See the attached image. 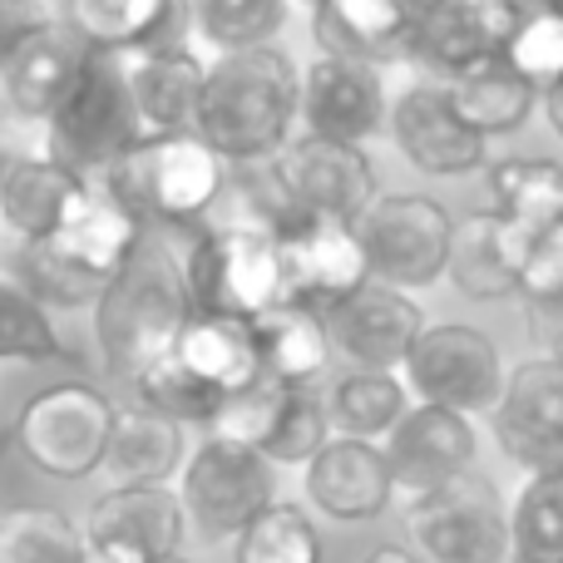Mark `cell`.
Here are the masks:
<instances>
[{"instance_id":"6da1fadb","label":"cell","mask_w":563,"mask_h":563,"mask_svg":"<svg viewBox=\"0 0 563 563\" xmlns=\"http://www.w3.org/2000/svg\"><path fill=\"white\" fill-rule=\"evenodd\" d=\"M228 184L238 194V213L273 233L307 223L356 228V218L376 203V168L366 148L317 134H297L273 158L228 168Z\"/></svg>"},{"instance_id":"7a4b0ae2","label":"cell","mask_w":563,"mask_h":563,"mask_svg":"<svg viewBox=\"0 0 563 563\" xmlns=\"http://www.w3.org/2000/svg\"><path fill=\"white\" fill-rule=\"evenodd\" d=\"M301 124V69L287 49L257 45L213 55L203 75L194 134L228 168L273 158L297 139Z\"/></svg>"},{"instance_id":"3957f363","label":"cell","mask_w":563,"mask_h":563,"mask_svg":"<svg viewBox=\"0 0 563 563\" xmlns=\"http://www.w3.org/2000/svg\"><path fill=\"white\" fill-rule=\"evenodd\" d=\"M188 317H194V301H188L184 263H178V233L144 228L129 263L109 277L95 301V341L104 351L109 376L134 386L139 371L174 351Z\"/></svg>"},{"instance_id":"277c9868","label":"cell","mask_w":563,"mask_h":563,"mask_svg":"<svg viewBox=\"0 0 563 563\" xmlns=\"http://www.w3.org/2000/svg\"><path fill=\"white\" fill-rule=\"evenodd\" d=\"M99 188L139 228L188 233V228L208 223L218 198L228 194V164L194 129L188 134H139L99 174Z\"/></svg>"},{"instance_id":"5b68a950","label":"cell","mask_w":563,"mask_h":563,"mask_svg":"<svg viewBox=\"0 0 563 563\" xmlns=\"http://www.w3.org/2000/svg\"><path fill=\"white\" fill-rule=\"evenodd\" d=\"M144 228L104 194L89 188L79 208L55 228V233L20 243V282L35 291L45 307H95L109 277L129 263Z\"/></svg>"},{"instance_id":"8992f818","label":"cell","mask_w":563,"mask_h":563,"mask_svg":"<svg viewBox=\"0 0 563 563\" xmlns=\"http://www.w3.org/2000/svg\"><path fill=\"white\" fill-rule=\"evenodd\" d=\"M178 263L194 311L253 321L282 301V233L243 213L178 233Z\"/></svg>"},{"instance_id":"52a82bcc","label":"cell","mask_w":563,"mask_h":563,"mask_svg":"<svg viewBox=\"0 0 563 563\" xmlns=\"http://www.w3.org/2000/svg\"><path fill=\"white\" fill-rule=\"evenodd\" d=\"M139 134L144 129H139L134 99H129L124 55L89 49L75 85L65 89L55 114L45 119V154L89 178V174H104Z\"/></svg>"},{"instance_id":"ba28073f","label":"cell","mask_w":563,"mask_h":563,"mask_svg":"<svg viewBox=\"0 0 563 563\" xmlns=\"http://www.w3.org/2000/svg\"><path fill=\"white\" fill-rule=\"evenodd\" d=\"M277 499V465L263 450L203 435L178 470V505L198 539H238Z\"/></svg>"},{"instance_id":"9c48e42d","label":"cell","mask_w":563,"mask_h":563,"mask_svg":"<svg viewBox=\"0 0 563 563\" xmlns=\"http://www.w3.org/2000/svg\"><path fill=\"white\" fill-rule=\"evenodd\" d=\"M119 406L89 380H59L20 406L15 445L40 475L49 479H89L104 465V445Z\"/></svg>"},{"instance_id":"30bf717a","label":"cell","mask_w":563,"mask_h":563,"mask_svg":"<svg viewBox=\"0 0 563 563\" xmlns=\"http://www.w3.org/2000/svg\"><path fill=\"white\" fill-rule=\"evenodd\" d=\"M356 238L366 247L371 282L420 291L445 277L455 218L440 198L426 194H376V203L356 218Z\"/></svg>"},{"instance_id":"8fae6325","label":"cell","mask_w":563,"mask_h":563,"mask_svg":"<svg viewBox=\"0 0 563 563\" xmlns=\"http://www.w3.org/2000/svg\"><path fill=\"white\" fill-rule=\"evenodd\" d=\"M406 519L426 563H509V505L479 470L410 499Z\"/></svg>"},{"instance_id":"7c38bea8","label":"cell","mask_w":563,"mask_h":563,"mask_svg":"<svg viewBox=\"0 0 563 563\" xmlns=\"http://www.w3.org/2000/svg\"><path fill=\"white\" fill-rule=\"evenodd\" d=\"M505 356H499L495 336L470 321H435V327L420 331V341L410 346L400 380H406L410 400H426V406H450L479 416V410H495L499 390H505Z\"/></svg>"},{"instance_id":"4fadbf2b","label":"cell","mask_w":563,"mask_h":563,"mask_svg":"<svg viewBox=\"0 0 563 563\" xmlns=\"http://www.w3.org/2000/svg\"><path fill=\"white\" fill-rule=\"evenodd\" d=\"M489 430L525 475H563V361L544 351L509 366Z\"/></svg>"},{"instance_id":"5bb4252c","label":"cell","mask_w":563,"mask_h":563,"mask_svg":"<svg viewBox=\"0 0 563 563\" xmlns=\"http://www.w3.org/2000/svg\"><path fill=\"white\" fill-rule=\"evenodd\" d=\"M390 144L406 158L410 168H420L426 178H465V174H485L489 139H479L465 119L455 114L445 85L430 75L410 79L400 95H390Z\"/></svg>"},{"instance_id":"9a60e30c","label":"cell","mask_w":563,"mask_h":563,"mask_svg":"<svg viewBox=\"0 0 563 563\" xmlns=\"http://www.w3.org/2000/svg\"><path fill=\"white\" fill-rule=\"evenodd\" d=\"M529 0H430L410 15V65L430 79H450L479 59L505 55Z\"/></svg>"},{"instance_id":"2e32d148","label":"cell","mask_w":563,"mask_h":563,"mask_svg":"<svg viewBox=\"0 0 563 563\" xmlns=\"http://www.w3.org/2000/svg\"><path fill=\"white\" fill-rule=\"evenodd\" d=\"M85 544L99 563H158L174 559L188 539V519L178 505V489H109L85 515Z\"/></svg>"},{"instance_id":"e0dca14e","label":"cell","mask_w":563,"mask_h":563,"mask_svg":"<svg viewBox=\"0 0 563 563\" xmlns=\"http://www.w3.org/2000/svg\"><path fill=\"white\" fill-rule=\"evenodd\" d=\"M380 450H386V460H390V485H396V495L410 505V499L440 489L445 479L475 470L479 430H475V416H465V410L410 400V410L400 416V426L380 440Z\"/></svg>"},{"instance_id":"ac0fdd59","label":"cell","mask_w":563,"mask_h":563,"mask_svg":"<svg viewBox=\"0 0 563 563\" xmlns=\"http://www.w3.org/2000/svg\"><path fill=\"white\" fill-rule=\"evenodd\" d=\"M386 114H390L386 69L341 55H317L301 69V134L366 148L386 129Z\"/></svg>"},{"instance_id":"d6986e66","label":"cell","mask_w":563,"mask_h":563,"mask_svg":"<svg viewBox=\"0 0 563 563\" xmlns=\"http://www.w3.org/2000/svg\"><path fill=\"white\" fill-rule=\"evenodd\" d=\"M426 327L430 321L420 301L386 282H366L341 307L327 311L331 351L351 361V371H400Z\"/></svg>"},{"instance_id":"ffe728a7","label":"cell","mask_w":563,"mask_h":563,"mask_svg":"<svg viewBox=\"0 0 563 563\" xmlns=\"http://www.w3.org/2000/svg\"><path fill=\"white\" fill-rule=\"evenodd\" d=\"M371 282L366 247L346 223H307L282 233V301L327 317Z\"/></svg>"},{"instance_id":"44dd1931","label":"cell","mask_w":563,"mask_h":563,"mask_svg":"<svg viewBox=\"0 0 563 563\" xmlns=\"http://www.w3.org/2000/svg\"><path fill=\"white\" fill-rule=\"evenodd\" d=\"M301 489H307V505L331 525H366V519L386 515V505L396 499L386 450L376 440L351 435H331L301 465Z\"/></svg>"},{"instance_id":"7402d4cb","label":"cell","mask_w":563,"mask_h":563,"mask_svg":"<svg viewBox=\"0 0 563 563\" xmlns=\"http://www.w3.org/2000/svg\"><path fill=\"white\" fill-rule=\"evenodd\" d=\"M89 40L69 20L45 15L5 59H0V109L30 124H45L65 89L75 85L79 65L89 55Z\"/></svg>"},{"instance_id":"603a6c76","label":"cell","mask_w":563,"mask_h":563,"mask_svg":"<svg viewBox=\"0 0 563 563\" xmlns=\"http://www.w3.org/2000/svg\"><path fill=\"white\" fill-rule=\"evenodd\" d=\"M208 59H198L194 45H158L124 55L129 99L144 134H188L203 99Z\"/></svg>"},{"instance_id":"cb8c5ba5","label":"cell","mask_w":563,"mask_h":563,"mask_svg":"<svg viewBox=\"0 0 563 563\" xmlns=\"http://www.w3.org/2000/svg\"><path fill=\"white\" fill-rule=\"evenodd\" d=\"M89 178L75 168L55 164L49 154H30L10 164V174L0 178V228L15 243H35V238L55 233L69 213L79 208V198L89 194Z\"/></svg>"},{"instance_id":"d4e9b609","label":"cell","mask_w":563,"mask_h":563,"mask_svg":"<svg viewBox=\"0 0 563 563\" xmlns=\"http://www.w3.org/2000/svg\"><path fill=\"white\" fill-rule=\"evenodd\" d=\"M65 20L109 55H139L158 45H188V0H65Z\"/></svg>"},{"instance_id":"484cf974","label":"cell","mask_w":563,"mask_h":563,"mask_svg":"<svg viewBox=\"0 0 563 563\" xmlns=\"http://www.w3.org/2000/svg\"><path fill=\"white\" fill-rule=\"evenodd\" d=\"M311 30L321 55L361 59L376 69L410 55V10L396 0H311Z\"/></svg>"},{"instance_id":"4316f807","label":"cell","mask_w":563,"mask_h":563,"mask_svg":"<svg viewBox=\"0 0 563 563\" xmlns=\"http://www.w3.org/2000/svg\"><path fill=\"white\" fill-rule=\"evenodd\" d=\"M188 460V426L158 416L148 406H124L114 416L104 445V479L109 489H144V485H168Z\"/></svg>"},{"instance_id":"83f0119b","label":"cell","mask_w":563,"mask_h":563,"mask_svg":"<svg viewBox=\"0 0 563 563\" xmlns=\"http://www.w3.org/2000/svg\"><path fill=\"white\" fill-rule=\"evenodd\" d=\"M445 277L470 301H505L519 297V233L499 213L455 218V243H450Z\"/></svg>"},{"instance_id":"f1b7e54d","label":"cell","mask_w":563,"mask_h":563,"mask_svg":"<svg viewBox=\"0 0 563 563\" xmlns=\"http://www.w3.org/2000/svg\"><path fill=\"white\" fill-rule=\"evenodd\" d=\"M174 356H178V366L194 371L218 396H233V390L253 386V380L263 376L253 321L223 317V311H194L174 341Z\"/></svg>"},{"instance_id":"f546056e","label":"cell","mask_w":563,"mask_h":563,"mask_svg":"<svg viewBox=\"0 0 563 563\" xmlns=\"http://www.w3.org/2000/svg\"><path fill=\"white\" fill-rule=\"evenodd\" d=\"M455 104V114L475 129L479 139H505L519 134L529 124V114H539V89L509 65L505 55L479 59V65L460 69V75L440 79Z\"/></svg>"},{"instance_id":"4dcf8cb0","label":"cell","mask_w":563,"mask_h":563,"mask_svg":"<svg viewBox=\"0 0 563 563\" xmlns=\"http://www.w3.org/2000/svg\"><path fill=\"white\" fill-rule=\"evenodd\" d=\"M257 331V356H263V376L282 380V386H317L321 371L331 366V336H327V317L307 307L277 301L273 311L253 317Z\"/></svg>"},{"instance_id":"1f68e13d","label":"cell","mask_w":563,"mask_h":563,"mask_svg":"<svg viewBox=\"0 0 563 563\" xmlns=\"http://www.w3.org/2000/svg\"><path fill=\"white\" fill-rule=\"evenodd\" d=\"M410 410V390L400 371H346L336 386L327 390V416L331 435L351 440H386Z\"/></svg>"},{"instance_id":"d6a6232c","label":"cell","mask_w":563,"mask_h":563,"mask_svg":"<svg viewBox=\"0 0 563 563\" xmlns=\"http://www.w3.org/2000/svg\"><path fill=\"white\" fill-rule=\"evenodd\" d=\"M0 563H95L85 529L49 505L0 509Z\"/></svg>"},{"instance_id":"836d02e7","label":"cell","mask_w":563,"mask_h":563,"mask_svg":"<svg viewBox=\"0 0 563 563\" xmlns=\"http://www.w3.org/2000/svg\"><path fill=\"white\" fill-rule=\"evenodd\" d=\"M479 178H485V194H489V213H499L515 228L534 223V218L563 194V164L559 158L505 154V158H489Z\"/></svg>"},{"instance_id":"e575fe53","label":"cell","mask_w":563,"mask_h":563,"mask_svg":"<svg viewBox=\"0 0 563 563\" xmlns=\"http://www.w3.org/2000/svg\"><path fill=\"white\" fill-rule=\"evenodd\" d=\"M188 15H194V35L213 55H233V49L273 45L291 15V0H188Z\"/></svg>"},{"instance_id":"d590c367","label":"cell","mask_w":563,"mask_h":563,"mask_svg":"<svg viewBox=\"0 0 563 563\" xmlns=\"http://www.w3.org/2000/svg\"><path fill=\"white\" fill-rule=\"evenodd\" d=\"M509 563H563V475H525L509 505Z\"/></svg>"},{"instance_id":"8d00e7d4","label":"cell","mask_w":563,"mask_h":563,"mask_svg":"<svg viewBox=\"0 0 563 563\" xmlns=\"http://www.w3.org/2000/svg\"><path fill=\"white\" fill-rule=\"evenodd\" d=\"M233 563H321L317 519L291 499H273L233 539Z\"/></svg>"},{"instance_id":"74e56055","label":"cell","mask_w":563,"mask_h":563,"mask_svg":"<svg viewBox=\"0 0 563 563\" xmlns=\"http://www.w3.org/2000/svg\"><path fill=\"white\" fill-rule=\"evenodd\" d=\"M0 361H69L49 307L20 277H0Z\"/></svg>"},{"instance_id":"f35d334b","label":"cell","mask_w":563,"mask_h":563,"mask_svg":"<svg viewBox=\"0 0 563 563\" xmlns=\"http://www.w3.org/2000/svg\"><path fill=\"white\" fill-rule=\"evenodd\" d=\"M129 390H134V406H148V410H158V416L178 420V426H198V430L213 426L218 406H223V396H218L213 386H203L194 371L178 366L174 351L158 356L148 371H139Z\"/></svg>"},{"instance_id":"ab89813d","label":"cell","mask_w":563,"mask_h":563,"mask_svg":"<svg viewBox=\"0 0 563 563\" xmlns=\"http://www.w3.org/2000/svg\"><path fill=\"white\" fill-rule=\"evenodd\" d=\"M515 233H519V297L534 301V307H554L563 297V194L534 223L515 228Z\"/></svg>"},{"instance_id":"60d3db41","label":"cell","mask_w":563,"mask_h":563,"mask_svg":"<svg viewBox=\"0 0 563 563\" xmlns=\"http://www.w3.org/2000/svg\"><path fill=\"white\" fill-rule=\"evenodd\" d=\"M505 59L544 95V89L563 85V10L554 5H525V20L515 25L505 45Z\"/></svg>"},{"instance_id":"b9f144b4","label":"cell","mask_w":563,"mask_h":563,"mask_svg":"<svg viewBox=\"0 0 563 563\" xmlns=\"http://www.w3.org/2000/svg\"><path fill=\"white\" fill-rule=\"evenodd\" d=\"M331 440V416H327V396L317 386H291L282 400V416L267 435L263 455L273 465H307L321 445Z\"/></svg>"},{"instance_id":"7bdbcfd3","label":"cell","mask_w":563,"mask_h":563,"mask_svg":"<svg viewBox=\"0 0 563 563\" xmlns=\"http://www.w3.org/2000/svg\"><path fill=\"white\" fill-rule=\"evenodd\" d=\"M287 390L291 386H282V380H273V376H257L253 386L223 396V406H218L208 435L233 440V445H247V450H263L267 435H273V426H277V416H282Z\"/></svg>"},{"instance_id":"ee69618b","label":"cell","mask_w":563,"mask_h":563,"mask_svg":"<svg viewBox=\"0 0 563 563\" xmlns=\"http://www.w3.org/2000/svg\"><path fill=\"white\" fill-rule=\"evenodd\" d=\"M40 20H45L40 0H0V59H5L10 49L40 25Z\"/></svg>"},{"instance_id":"f6af8a7d","label":"cell","mask_w":563,"mask_h":563,"mask_svg":"<svg viewBox=\"0 0 563 563\" xmlns=\"http://www.w3.org/2000/svg\"><path fill=\"white\" fill-rule=\"evenodd\" d=\"M539 311H544V336H549V356H559L563 361V297L554 301V307H539Z\"/></svg>"},{"instance_id":"bcb514c9","label":"cell","mask_w":563,"mask_h":563,"mask_svg":"<svg viewBox=\"0 0 563 563\" xmlns=\"http://www.w3.org/2000/svg\"><path fill=\"white\" fill-rule=\"evenodd\" d=\"M539 109H544L549 129H554V139H559V144H563V85H554V89H544V95H539Z\"/></svg>"},{"instance_id":"7dc6e473","label":"cell","mask_w":563,"mask_h":563,"mask_svg":"<svg viewBox=\"0 0 563 563\" xmlns=\"http://www.w3.org/2000/svg\"><path fill=\"white\" fill-rule=\"evenodd\" d=\"M361 563H426V559H420L416 549H400V544H380V549H371V554L361 559Z\"/></svg>"},{"instance_id":"c3c4849f","label":"cell","mask_w":563,"mask_h":563,"mask_svg":"<svg viewBox=\"0 0 563 563\" xmlns=\"http://www.w3.org/2000/svg\"><path fill=\"white\" fill-rule=\"evenodd\" d=\"M10 164H15V154H10V148H5V144H0V178H5V174H10Z\"/></svg>"},{"instance_id":"681fc988","label":"cell","mask_w":563,"mask_h":563,"mask_svg":"<svg viewBox=\"0 0 563 563\" xmlns=\"http://www.w3.org/2000/svg\"><path fill=\"white\" fill-rule=\"evenodd\" d=\"M396 5H400V10H410V15H416V10H426L430 0H396Z\"/></svg>"},{"instance_id":"f907efd6","label":"cell","mask_w":563,"mask_h":563,"mask_svg":"<svg viewBox=\"0 0 563 563\" xmlns=\"http://www.w3.org/2000/svg\"><path fill=\"white\" fill-rule=\"evenodd\" d=\"M158 563H188V559H184V554H174V559H158Z\"/></svg>"},{"instance_id":"816d5d0a","label":"cell","mask_w":563,"mask_h":563,"mask_svg":"<svg viewBox=\"0 0 563 563\" xmlns=\"http://www.w3.org/2000/svg\"><path fill=\"white\" fill-rule=\"evenodd\" d=\"M539 5H554V10H563V0H539Z\"/></svg>"},{"instance_id":"f5cc1de1","label":"cell","mask_w":563,"mask_h":563,"mask_svg":"<svg viewBox=\"0 0 563 563\" xmlns=\"http://www.w3.org/2000/svg\"><path fill=\"white\" fill-rule=\"evenodd\" d=\"M291 5H311V0H291Z\"/></svg>"},{"instance_id":"db71d44e","label":"cell","mask_w":563,"mask_h":563,"mask_svg":"<svg viewBox=\"0 0 563 563\" xmlns=\"http://www.w3.org/2000/svg\"><path fill=\"white\" fill-rule=\"evenodd\" d=\"M0 114H5V109H0Z\"/></svg>"}]
</instances>
